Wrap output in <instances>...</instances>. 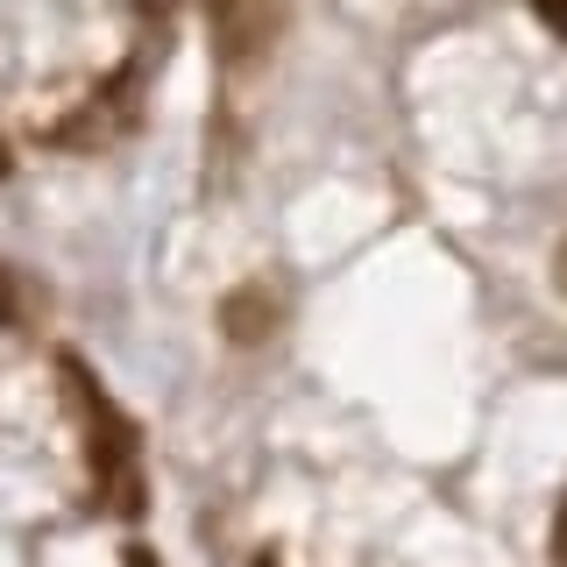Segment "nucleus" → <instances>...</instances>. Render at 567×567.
<instances>
[{
  "label": "nucleus",
  "instance_id": "nucleus-1",
  "mask_svg": "<svg viewBox=\"0 0 567 567\" xmlns=\"http://www.w3.org/2000/svg\"><path fill=\"white\" fill-rule=\"evenodd\" d=\"M58 377H64V404H71V425H79V447H85V468H93L100 504L121 511V518H135L142 511V440H135L128 412L106 398L100 377L79 362V354H64Z\"/></svg>",
  "mask_w": 567,
  "mask_h": 567
},
{
  "label": "nucleus",
  "instance_id": "nucleus-2",
  "mask_svg": "<svg viewBox=\"0 0 567 567\" xmlns=\"http://www.w3.org/2000/svg\"><path fill=\"white\" fill-rule=\"evenodd\" d=\"M277 312H284V298L270 284H248V291H235L220 306V333L227 341H262V333H277Z\"/></svg>",
  "mask_w": 567,
  "mask_h": 567
},
{
  "label": "nucleus",
  "instance_id": "nucleus-3",
  "mask_svg": "<svg viewBox=\"0 0 567 567\" xmlns=\"http://www.w3.org/2000/svg\"><path fill=\"white\" fill-rule=\"evenodd\" d=\"M532 14H539L554 35H567V0H532Z\"/></svg>",
  "mask_w": 567,
  "mask_h": 567
},
{
  "label": "nucleus",
  "instance_id": "nucleus-4",
  "mask_svg": "<svg viewBox=\"0 0 567 567\" xmlns=\"http://www.w3.org/2000/svg\"><path fill=\"white\" fill-rule=\"evenodd\" d=\"M554 560L567 567V504H560V518H554Z\"/></svg>",
  "mask_w": 567,
  "mask_h": 567
},
{
  "label": "nucleus",
  "instance_id": "nucleus-5",
  "mask_svg": "<svg viewBox=\"0 0 567 567\" xmlns=\"http://www.w3.org/2000/svg\"><path fill=\"white\" fill-rule=\"evenodd\" d=\"M554 284H560V298H567V241H560V256H554Z\"/></svg>",
  "mask_w": 567,
  "mask_h": 567
},
{
  "label": "nucleus",
  "instance_id": "nucleus-6",
  "mask_svg": "<svg viewBox=\"0 0 567 567\" xmlns=\"http://www.w3.org/2000/svg\"><path fill=\"white\" fill-rule=\"evenodd\" d=\"M135 8H142V14H171L177 0H135Z\"/></svg>",
  "mask_w": 567,
  "mask_h": 567
},
{
  "label": "nucleus",
  "instance_id": "nucleus-7",
  "mask_svg": "<svg viewBox=\"0 0 567 567\" xmlns=\"http://www.w3.org/2000/svg\"><path fill=\"white\" fill-rule=\"evenodd\" d=\"M0 177H8V150H0Z\"/></svg>",
  "mask_w": 567,
  "mask_h": 567
}]
</instances>
